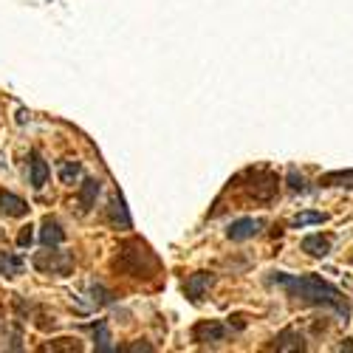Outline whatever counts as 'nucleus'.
<instances>
[{
    "label": "nucleus",
    "mask_w": 353,
    "mask_h": 353,
    "mask_svg": "<svg viewBox=\"0 0 353 353\" xmlns=\"http://www.w3.org/2000/svg\"><path fill=\"white\" fill-rule=\"evenodd\" d=\"M263 229V223L257 221V218H241V221H234L232 226H229V241H249V238H254V234Z\"/></svg>",
    "instance_id": "obj_5"
},
{
    "label": "nucleus",
    "mask_w": 353,
    "mask_h": 353,
    "mask_svg": "<svg viewBox=\"0 0 353 353\" xmlns=\"http://www.w3.org/2000/svg\"><path fill=\"white\" fill-rule=\"evenodd\" d=\"M28 181H32L34 190H43L48 181V164L43 161L40 153H32V161H28Z\"/></svg>",
    "instance_id": "obj_7"
},
{
    "label": "nucleus",
    "mask_w": 353,
    "mask_h": 353,
    "mask_svg": "<svg viewBox=\"0 0 353 353\" xmlns=\"http://www.w3.org/2000/svg\"><path fill=\"white\" fill-rule=\"evenodd\" d=\"M71 266H74V257L65 252H54V246H51V252H40L34 257V269H40L46 274H68Z\"/></svg>",
    "instance_id": "obj_2"
},
{
    "label": "nucleus",
    "mask_w": 353,
    "mask_h": 353,
    "mask_svg": "<svg viewBox=\"0 0 353 353\" xmlns=\"http://www.w3.org/2000/svg\"><path fill=\"white\" fill-rule=\"evenodd\" d=\"M303 252H308L311 257H325L331 252V238L328 234H308L303 238Z\"/></svg>",
    "instance_id": "obj_10"
},
{
    "label": "nucleus",
    "mask_w": 353,
    "mask_h": 353,
    "mask_svg": "<svg viewBox=\"0 0 353 353\" xmlns=\"http://www.w3.org/2000/svg\"><path fill=\"white\" fill-rule=\"evenodd\" d=\"M125 350H147V353H150L153 345H130V347H125Z\"/></svg>",
    "instance_id": "obj_20"
},
{
    "label": "nucleus",
    "mask_w": 353,
    "mask_h": 353,
    "mask_svg": "<svg viewBox=\"0 0 353 353\" xmlns=\"http://www.w3.org/2000/svg\"><path fill=\"white\" fill-rule=\"evenodd\" d=\"M0 212L9 218H23V215H28V203L23 198H17L14 192L0 190Z\"/></svg>",
    "instance_id": "obj_6"
},
{
    "label": "nucleus",
    "mask_w": 353,
    "mask_h": 353,
    "mask_svg": "<svg viewBox=\"0 0 353 353\" xmlns=\"http://www.w3.org/2000/svg\"><path fill=\"white\" fill-rule=\"evenodd\" d=\"M212 283H215V274L198 272V274L187 277V283H184V291H187V297H190L192 303H201V300H203V294H207V288H210Z\"/></svg>",
    "instance_id": "obj_4"
},
{
    "label": "nucleus",
    "mask_w": 353,
    "mask_h": 353,
    "mask_svg": "<svg viewBox=\"0 0 353 353\" xmlns=\"http://www.w3.org/2000/svg\"><path fill=\"white\" fill-rule=\"evenodd\" d=\"M226 336H229V328L218 319H203L192 328V342H198V345H218Z\"/></svg>",
    "instance_id": "obj_3"
},
{
    "label": "nucleus",
    "mask_w": 353,
    "mask_h": 353,
    "mask_svg": "<svg viewBox=\"0 0 353 353\" xmlns=\"http://www.w3.org/2000/svg\"><path fill=\"white\" fill-rule=\"evenodd\" d=\"M311 223H325V215L322 212H300L297 218L291 221L294 229H303V226H311Z\"/></svg>",
    "instance_id": "obj_15"
},
{
    "label": "nucleus",
    "mask_w": 353,
    "mask_h": 353,
    "mask_svg": "<svg viewBox=\"0 0 353 353\" xmlns=\"http://www.w3.org/2000/svg\"><path fill=\"white\" fill-rule=\"evenodd\" d=\"M94 331L99 334L97 339H99V345H97V350H102V353H108V350H113L108 342H110V336H108V328H105V322H97V325H94Z\"/></svg>",
    "instance_id": "obj_17"
},
{
    "label": "nucleus",
    "mask_w": 353,
    "mask_h": 353,
    "mask_svg": "<svg viewBox=\"0 0 353 353\" xmlns=\"http://www.w3.org/2000/svg\"><path fill=\"white\" fill-rule=\"evenodd\" d=\"M23 272V260L17 254H9V252H0V274L6 277H17Z\"/></svg>",
    "instance_id": "obj_13"
},
{
    "label": "nucleus",
    "mask_w": 353,
    "mask_h": 353,
    "mask_svg": "<svg viewBox=\"0 0 353 353\" xmlns=\"http://www.w3.org/2000/svg\"><path fill=\"white\" fill-rule=\"evenodd\" d=\"M65 241V232H63V226L60 223H57V221H51V218H46L43 221V232H40V243L46 246V249H57V246H60Z\"/></svg>",
    "instance_id": "obj_8"
},
{
    "label": "nucleus",
    "mask_w": 353,
    "mask_h": 353,
    "mask_svg": "<svg viewBox=\"0 0 353 353\" xmlns=\"http://www.w3.org/2000/svg\"><path fill=\"white\" fill-rule=\"evenodd\" d=\"M274 285L285 288L294 300H300L305 305H325V308H334L336 314H350V305L347 300L342 297V291L331 283H325L316 274H305V277H294V274H283V272H274L269 277Z\"/></svg>",
    "instance_id": "obj_1"
},
{
    "label": "nucleus",
    "mask_w": 353,
    "mask_h": 353,
    "mask_svg": "<svg viewBox=\"0 0 353 353\" xmlns=\"http://www.w3.org/2000/svg\"><path fill=\"white\" fill-rule=\"evenodd\" d=\"M97 195H99V181L97 179H85L79 184V210L82 212H91L94 210V203H97Z\"/></svg>",
    "instance_id": "obj_9"
},
{
    "label": "nucleus",
    "mask_w": 353,
    "mask_h": 353,
    "mask_svg": "<svg viewBox=\"0 0 353 353\" xmlns=\"http://www.w3.org/2000/svg\"><path fill=\"white\" fill-rule=\"evenodd\" d=\"M32 238H34V234H32V226H26L20 234H17V246L20 249H26V246H32Z\"/></svg>",
    "instance_id": "obj_18"
},
{
    "label": "nucleus",
    "mask_w": 353,
    "mask_h": 353,
    "mask_svg": "<svg viewBox=\"0 0 353 353\" xmlns=\"http://www.w3.org/2000/svg\"><path fill=\"white\" fill-rule=\"evenodd\" d=\"M110 221H113L116 226L122 223V229L130 226V215H128V210H125V201H122V198H113V201H110Z\"/></svg>",
    "instance_id": "obj_14"
},
{
    "label": "nucleus",
    "mask_w": 353,
    "mask_h": 353,
    "mask_svg": "<svg viewBox=\"0 0 353 353\" xmlns=\"http://www.w3.org/2000/svg\"><path fill=\"white\" fill-rule=\"evenodd\" d=\"M79 175H82V167H79L77 161H65V164L60 167V179H63L65 184H74Z\"/></svg>",
    "instance_id": "obj_16"
},
{
    "label": "nucleus",
    "mask_w": 353,
    "mask_h": 353,
    "mask_svg": "<svg viewBox=\"0 0 353 353\" xmlns=\"http://www.w3.org/2000/svg\"><path fill=\"white\" fill-rule=\"evenodd\" d=\"M272 347H277V350H305V339H303L297 331H283V334L274 339Z\"/></svg>",
    "instance_id": "obj_12"
},
{
    "label": "nucleus",
    "mask_w": 353,
    "mask_h": 353,
    "mask_svg": "<svg viewBox=\"0 0 353 353\" xmlns=\"http://www.w3.org/2000/svg\"><path fill=\"white\" fill-rule=\"evenodd\" d=\"M288 181H291V190H300V192L305 190V181H303V175H297V172H291V175H288Z\"/></svg>",
    "instance_id": "obj_19"
},
{
    "label": "nucleus",
    "mask_w": 353,
    "mask_h": 353,
    "mask_svg": "<svg viewBox=\"0 0 353 353\" xmlns=\"http://www.w3.org/2000/svg\"><path fill=\"white\" fill-rule=\"evenodd\" d=\"M350 263H353V257H350Z\"/></svg>",
    "instance_id": "obj_21"
},
{
    "label": "nucleus",
    "mask_w": 353,
    "mask_h": 353,
    "mask_svg": "<svg viewBox=\"0 0 353 353\" xmlns=\"http://www.w3.org/2000/svg\"><path fill=\"white\" fill-rule=\"evenodd\" d=\"M319 184L322 187H347V190H353V170L325 172V175H319Z\"/></svg>",
    "instance_id": "obj_11"
}]
</instances>
